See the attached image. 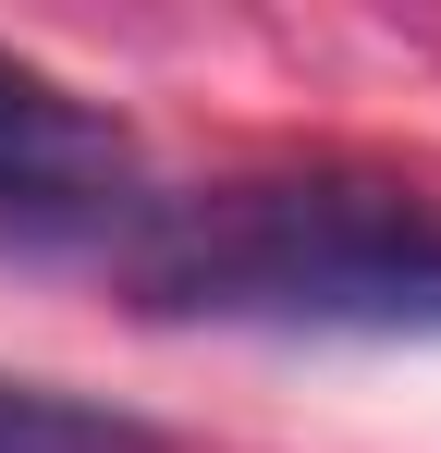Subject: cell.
I'll return each instance as SVG.
<instances>
[{
  "mask_svg": "<svg viewBox=\"0 0 441 453\" xmlns=\"http://www.w3.org/2000/svg\"><path fill=\"white\" fill-rule=\"evenodd\" d=\"M147 319L209 331H319V343H441V184L405 172H233L147 196L111 233Z\"/></svg>",
  "mask_w": 441,
  "mask_h": 453,
  "instance_id": "cell-1",
  "label": "cell"
},
{
  "mask_svg": "<svg viewBox=\"0 0 441 453\" xmlns=\"http://www.w3.org/2000/svg\"><path fill=\"white\" fill-rule=\"evenodd\" d=\"M135 209H147L135 135L98 98H74L0 50V233L12 245H111Z\"/></svg>",
  "mask_w": 441,
  "mask_h": 453,
  "instance_id": "cell-2",
  "label": "cell"
},
{
  "mask_svg": "<svg viewBox=\"0 0 441 453\" xmlns=\"http://www.w3.org/2000/svg\"><path fill=\"white\" fill-rule=\"evenodd\" d=\"M0 453H172L147 417L62 392V380H0Z\"/></svg>",
  "mask_w": 441,
  "mask_h": 453,
  "instance_id": "cell-3",
  "label": "cell"
}]
</instances>
